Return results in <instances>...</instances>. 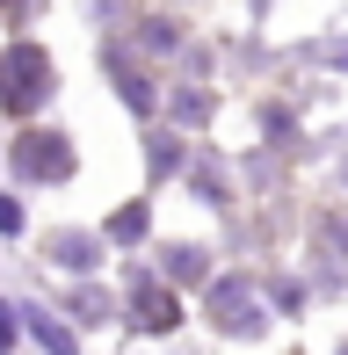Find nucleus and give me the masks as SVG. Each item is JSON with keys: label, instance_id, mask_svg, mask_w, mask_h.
Here are the masks:
<instances>
[{"label": "nucleus", "instance_id": "nucleus-1", "mask_svg": "<svg viewBox=\"0 0 348 355\" xmlns=\"http://www.w3.org/2000/svg\"><path fill=\"white\" fill-rule=\"evenodd\" d=\"M44 94H51V58H44L37 44L0 51V109H37Z\"/></svg>", "mask_w": 348, "mask_h": 355}, {"label": "nucleus", "instance_id": "nucleus-3", "mask_svg": "<svg viewBox=\"0 0 348 355\" xmlns=\"http://www.w3.org/2000/svg\"><path fill=\"white\" fill-rule=\"evenodd\" d=\"M211 312H218V327H232V334H254L261 327L254 290H247V283H211Z\"/></svg>", "mask_w": 348, "mask_h": 355}, {"label": "nucleus", "instance_id": "nucleus-4", "mask_svg": "<svg viewBox=\"0 0 348 355\" xmlns=\"http://www.w3.org/2000/svg\"><path fill=\"white\" fill-rule=\"evenodd\" d=\"M131 304H138V327H153V334H167L174 319H182V312H174V297H167L153 276H138V283H131Z\"/></svg>", "mask_w": 348, "mask_h": 355}, {"label": "nucleus", "instance_id": "nucleus-8", "mask_svg": "<svg viewBox=\"0 0 348 355\" xmlns=\"http://www.w3.org/2000/svg\"><path fill=\"white\" fill-rule=\"evenodd\" d=\"M8 334H15V312H8V304H0V341H8Z\"/></svg>", "mask_w": 348, "mask_h": 355}, {"label": "nucleus", "instance_id": "nucleus-9", "mask_svg": "<svg viewBox=\"0 0 348 355\" xmlns=\"http://www.w3.org/2000/svg\"><path fill=\"white\" fill-rule=\"evenodd\" d=\"M8 8H22V0H8Z\"/></svg>", "mask_w": 348, "mask_h": 355}, {"label": "nucleus", "instance_id": "nucleus-2", "mask_svg": "<svg viewBox=\"0 0 348 355\" xmlns=\"http://www.w3.org/2000/svg\"><path fill=\"white\" fill-rule=\"evenodd\" d=\"M66 167H73V153H66V138H51V131H29L15 145V174H29V182H58Z\"/></svg>", "mask_w": 348, "mask_h": 355}, {"label": "nucleus", "instance_id": "nucleus-6", "mask_svg": "<svg viewBox=\"0 0 348 355\" xmlns=\"http://www.w3.org/2000/svg\"><path fill=\"white\" fill-rule=\"evenodd\" d=\"M109 232H116V239H138V232H146V211H138V203H131V211H116V218H109Z\"/></svg>", "mask_w": 348, "mask_h": 355}, {"label": "nucleus", "instance_id": "nucleus-5", "mask_svg": "<svg viewBox=\"0 0 348 355\" xmlns=\"http://www.w3.org/2000/svg\"><path fill=\"white\" fill-rule=\"evenodd\" d=\"M29 334H37V348H44V355H80V348H73V334L58 327V319H44V312L29 319Z\"/></svg>", "mask_w": 348, "mask_h": 355}, {"label": "nucleus", "instance_id": "nucleus-7", "mask_svg": "<svg viewBox=\"0 0 348 355\" xmlns=\"http://www.w3.org/2000/svg\"><path fill=\"white\" fill-rule=\"evenodd\" d=\"M0 232H22V203H8V196H0Z\"/></svg>", "mask_w": 348, "mask_h": 355}]
</instances>
